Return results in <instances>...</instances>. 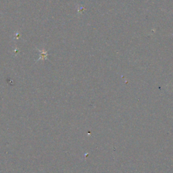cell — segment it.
Here are the masks:
<instances>
[{
    "instance_id": "cell-1",
    "label": "cell",
    "mask_w": 173,
    "mask_h": 173,
    "mask_svg": "<svg viewBox=\"0 0 173 173\" xmlns=\"http://www.w3.org/2000/svg\"><path fill=\"white\" fill-rule=\"evenodd\" d=\"M39 51L40 52V58H39V60H43L46 59L47 58V53L45 52V50H39Z\"/></svg>"
}]
</instances>
